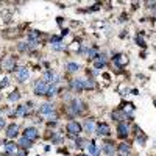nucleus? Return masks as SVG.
<instances>
[{
  "instance_id": "dca6fc26",
  "label": "nucleus",
  "mask_w": 156,
  "mask_h": 156,
  "mask_svg": "<svg viewBox=\"0 0 156 156\" xmlns=\"http://www.w3.org/2000/svg\"><path fill=\"white\" fill-rule=\"evenodd\" d=\"M56 91H58V88H56V84H55V83H52V84H50V86H47V92H45V94H47V95H48V97H53V95H55V94H56Z\"/></svg>"
},
{
  "instance_id": "7ed1b4c3",
  "label": "nucleus",
  "mask_w": 156,
  "mask_h": 156,
  "mask_svg": "<svg viewBox=\"0 0 156 156\" xmlns=\"http://www.w3.org/2000/svg\"><path fill=\"white\" fill-rule=\"evenodd\" d=\"M45 92H47V83L39 80L38 83L34 84V94L36 95H44Z\"/></svg>"
},
{
  "instance_id": "f3484780",
  "label": "nucleus",
  "mask_w": 156,
  "mask_h": 156,
  "mask_svg": "<svg viewBox=\"0 0 156 156\" xmlns=\"http://www.w3.org/2000/svg\"><path fill=\"white\" fill-rule=\"evenodd\" d=\"M66 69H67L69 72H77L78 69H80V66H78L77 63H67L66 64Z\"/></svg>"
},
{
  "instance_id": "f8f14e48",
  "label": "nucleus",
  "mask_w": 156,
  "mask_h": 156,
  "mask_svg": "<svg viewBox=\"0 0 156 156\" xmlns=\"http://www.w3.org/2000/svg\"><path fill=\"white\" fill-rule=\"evenodd\" d=\"M105 64H106V56H105V55H98V56L95 58V69L103 67Z\"/></svg>"
},
{
  "instance_id": "2f4dec72",
  "label": "nucleus",
  "mask_w": 156,
  "mask_h": 156,
  "mask_svg": "<svg viewBox=\"0 0 156 156\" xmlns=\"http://www.w3.org/2000/svg\"><path fill=\"white\" fill-rule=\"evenodd\" d=\"M5 126V120H3V119H0V128H3Z\"/></svg>"
},
{
  "instance_id": "f257e3e1",
  "label": "nucleus",
  "mask_w": 156,
  "mask_h": 156,
  "mask_svg": "<svg viewBox=\"0 0 156 156\" xmlns=\"http://www.w3.org/2000/svg\"><path fill=\"white\" fill-rule=\"evenodd\" d=\"M67 131L70 133V134H80L81 133V125L75 120H70L67 123Z\"/></svg>"
},
{
  "instance_id": "c85d7f7f",
  "label": "nucleus",
  "mask_w": 156,
  "mask_h": 156,
  "mask_svg": "<svg viewBox=\"0 0 156 156\" xmlns=\"http://www.w3.org/2000/svg\"><path fill=\"white\" fill-rule=\"evenodd\" d=\"M17 47H19V50H25V48H28V45H27L25 42H19V45H17Z\"/></svg>"
},
{
  "instance_id": "6ab92c4d",
  "label": "nucleus",
  "mask_w": 156,
  "mask_h": 156,
  "mask_svg": "<svg viewBox=\"0 0 156 156\" xmlns=\"http://www.w3.org/2000/svg\"><path fill=\"white\" fill-rule=\"evenodd\" d=\"M19 144L24 147V148H30V147H31V141L27 139V137H22V139H19Z\"/></svg>"
},
{
  "instance_id": "a878e982",
  "label": "nucleus",
  "mask_w": 156,
  "mask_h": 156,
  "mask_svg": "<svg viewBox=\"0 0 156 156\" xmlns=\"http://www.w3.org/2000/svg\"><path fill=\"white\" fill-rule=\"evenodd\" d=\"M136 42L139 44V45H142V47L145 45V42H144V38H142V36H139V34L136 36Z\"/></svg>"
},
{
  "instance_id": "4468645a",
  "label": "nucleus",
  "mask_w": 156,
  "mask_h": 156,
  "mask_svg": "<svg viewBox=\"0 0 156 156\" xmlns=\"http://www.w3.org/2000/svg\"><path fill=\"white\" fill-rule=\"evenodd\" d=\"M72 88L75 89V91H81V89L84 88L83 80H78V78H77V80H73V81H72Z\"/></svg>"
},
{
  "instance_id": "0eeeda50",
  "label": "nucleus",
  "mask_w": 156,
  "mask_h": 156,
  "mask_svg": "<svg viewBox=\"0 0 156 156\" xmlns=\"http://www.w3.org/2000/svg\"><path fill=\"white\" fill-rule=\"evenodd\" d=\"M24 137H27V139H30V141H34L36 137H38V130H36V128H27L24 131Z\"/></svg>"
},
{
  "instance_id": "1a4fd4ad",
  "label": "nucleus",
  "mask_w": 156,
  "mask_h": 156,
  "mask_svg": "<svg viewBox=\"0 0 156 156\" xmlns=\"http://www.w3.org/2000/svg\"><path fill=\"white\" fill-rule=\"evenodd\" d=\"M70 111H72L73 114L81 112V111H83V103H81L80 100H73V102H72V106H70Z\"/></svg>"
},
{
  "instance_id": "4be33fe9",
  "label": "nucleus",
  "mask_w": 156,
  "mask_h": 156,
  "mask_svg": "<svg viewBox=\"0 0 156 156\" xmlns=\"http://www.w3.org/2000/svg\"><path fill=\"white\" fill-rule=\"evenodd\" d=\"M8 98H10L11 102H16V100H19V98H20V94L17 92V91H14V92H11V94H10V97H8Z\"/></svg>"
},
{
  "instance_id": "ddd939ff",
  "label": "nucleus",
  "mask_w": 156,
  "mask_h": 156,
  "mask_svg": "<svg viewBox=\"0 0 156 156\" xmlns=\"http://www.w3.org/2000/svg\"><path fill=\"white\" fill-rule=\"evenodd\" d=\"M84 130L88 131V133H91V131H95V123H94L92 119H88V120L84 122Z\"/></svg>"
},
{
  "instance_id": "6e6552de",
  "label": "nucleus",
  "mask_w": 156,
  "mask_h": 156,
  "mask_svg": "<svg viewBox=\"0 0 156 156\" xmlns=\"http://www.w3.org/2000/svg\"><path fill=\"white\" fill-rule=\"evenodd\" d=\"M17 131H19L17 123H11V125L8 126V130H6V136L8 137H16L17 136Z\"/></svg>"
},
{
  "instance_id": "393cba45",
  "label": "nucleus",
  "mask_w": 156,
  "mask_h": 156,
  "mask_svg": "<svg viewBox=\"0 0 156 156\" xmlns=\"http://www.w3.org/2000/svg\"><path fill=\"white\" fill-rule=\"evenodd\" d=\"M88 55L91 58H97V48H89L88 50Z\"/></svg>"
},
{
  "instance_id": "c756f323",
  "label": "nucleus",
  "mask_w": 156,
  "mask_h": 156,
  "mask_svg": "<svg viewBox=\"0 0 156 156\" xmlns=\"http://www.w3.org/2000/svg\"><path fill=\"white\" fill-rule=\"evenodd\" d=\"M16 156H27V153H25V150H19Z\"/></svg>"
},
{
  "instance_id": "423d86ee",
  "label": "nucleus",
  "mask_w": 156,
  "mask_h": 156,
  "mask_svg": "<svg viewBox=\"0 0 156 156\" xmlns=\"http://www.w3.org/2000/svg\"><path fill=\"white\" fill-rule=\"evenodd\" d=\"M95 133H97V136H108L111 131H109V126L106 123H100V125L95 128Z\"/></svg>"
},
{
  "instance_id": "39448f33",
  "label": "nucleus",
  "mask_w": 156,
  "mask_h": 156,
  "mask_svg": "<svg viewBox=\"0 0 156 156\" xmlns=\"http://www.w3.org/2000/svg\"><path fill=\"white\" fill-rule=\"evenodd\" d=\"M117 134H119V137H126L128 136V133H130V128H128V123H125V122H120L119 123V126H117Z\"/></svg>"
},
{
  "instance_id": "2eb2a0df",
  "label": "nucleus",
  "mask_w": 156,
  "mask_h": 156,
  "mask_svg": "<svg viewBox=\"0 0 156 156\" xmlns=\"http://www.w3.org/2000/svg\"><path fill=\"white\" fill-rule=\"evenodd\" d=\"M119 151H120V153H122L123 156H128V153H130V145L123 142V144L119 145Z\"/></svg>"
},
{
  "instance_id": "5701e85b",
  "label": "nucleus",
  "mask_w": 156,
  "mask_h": 156,
  "mask_svg": "<svg viewBox=\"0 0 156 156\" xmlns=\"http://www.w3.org/2000/svg\"><path fill=\"white\" fill-rule=\"evenodd\" d=\"M83 84H84V88H86V89H92L94 86H95L92 80H83Z\"/></svg>"
},
{
  "instance_id": "a211bd4d",
  "label": "nucleus",
  "mask_w": 156,
  "mask_h": 156,
  "mask_svg": "<svg viewBox=\"0 0 156 156\" xmlns=\"http://www.w3.org/2000/svg\"><path fill=\"white\" fill-rule=\"evenodd\" d=\"M103 151H105L108 156H112V155H114V147H112V144H106V145L103 147Z\"/></svg>"
},
{
  "instance_id": "412c9836",
  "label": "nucleus",
  "mask_w": 156,
  "mask_h": 156,
  "mask_svg": "<svg viewBox=\"0 0 156 156\" xmlns=\"http://www.w3.org/2000/svg\"><path fill=\"white\" fill-rule=\"evenodd\" d=\"M88 150H89V153L92 155V156H97L98 155V148L95 147V144H92V142H91V145L88 147Z\"/></svg>"
},
{
  "instance_id": "20e7f679",
  "label": "nucleus",
  "mask_w": 156,
  "mask_h": 156,
  "mask_svg": "<svg viewBox=\"0 0 156 156\" xmlns=\"http://www.w3.org/2000/svg\"><path fill=\"white\" fill-rule=\"evenodd\" d=\"M16 75H17V80H19V81H27V80H28V77H30V72H28V69H27V67H19Z\"/></svg>"
},
{
  "instance_id": "7c9ffc66",
  "label": "nucleus",
  "mask_w": 156,
  "mask_h": 156,
  "mask_svg": "<svg viewBox=\"0 0 156 156\" xmlns=\"http://www.w3.org/2000/svg\"><path fill=\"white\" fill-rule=\"evenodd\" d=\"M83 142H84L83 139H77V145L78 147H83Z\"/></svg>"
},
{
  "instance_id": "bb28decb",
  "label": "nucleus",
  "mask_w": 156,
  "mask_h": 156,
  "mask_svg": "<svg viewBox=\"0 0 156 156\" xmlns=\"http://www.w3.org/2000/svg\"><path fill=\"white\" fill-rule=\"evenodd\" d=\"M8 86V78H3V80H0V89L6 88Z\"/></svg>"
},
{
  "instance_id": "b1692460",
  "label": "nucleus",
  "mask_w": 156,
  "mask_h": 156,
  "mask_svg": "<svg viewBox=\"0 0 156 156\" xmlns=\"http://www.w3.org/2000/svg\"><path fill=\"white\" fill-rule=\"evenodd\" d=\"M27 109H28L27 106H19V108H17V111H16V114H17V116H25Z\"/></svg>"
},
{
  "instance_id": "9b49d317",
  "label": "nucleus",
  "mask_w": 156,
  "mask_h": 156,
  "mask_svg": "<svg viewBox=\"0 0 156 156\" xmlns=\"http://www.w3.org/2000/svg\"><path fill=\"white\" fill-rule=\"evenodd\" d=\"M56 80H58V77L55 75V73H53L52 70H47V72H44L42 81H52V83H56Z\"/></svg>"
},
{
  "instance_id": "473e14b6",
  "label": "nucleus",
  "mask_w": 156,
  "mask_h": 156,
  "mask_svg": "<svg viewBox=\"0 0 156 156\" xmlns=\"http://www.w3.org/2000/svg\"><path fill=\"white\" fill-rule=\"evenodd\" d=\"M155 103H156V100H155Z\"/></svg>"
},
{
  "instance_id": "f03ea898",
  "label": "nucleus",
  "mask_w": 156,
  "mask_h": 156,
  "mask_svg": "<svg viewBox=\"0 0 156 156\" xmlns=\"http://www.w3.org/2000/svg\"><path fill=\"white\" fill-rule=\"evenodd\" d=\"M2 67L5 69V70H8V72L14 70V69H16V59L13 58V56H8L6 59H3V64H2Z\"/></svg>"
},
{
  "instance_id": "cd10ccee",
  "label": "nucleus",
  "mask_w": 156,
  "mask_h": 156,
  "mask_svg": "<svg viewBox=\"0 0 156 156\" xmlns=\"http://www.w3.org/2000/svg\"><path fill=\"white\" fill-rule=\"evenodd\" d=\"M137 142H139L141 145L145 144V136H137Z\"/></svg>"
},
{
  "instance_id": "9d476101",
  "label": "nucleus",
  "mask_w": 156,
  "mask_h": 156,
  "mask_svg": "<svg viewBox=\"0 0 156 156\" xmlns=\"http://www.w3.org/2000/svg\"><path fill=\"white\" fill-rule=\"evenodd\" d=\"M39 111H41V114H44V116H52L53 114V106L50 103H44Z\"/></svg>"
},
{
  "instance_id": "aec40b11",
  "label": "nucleus",
  "mask_w": 156,
  "mask_h": 156,
  "mask_svg": "<svg viewBox=\"0 0 156 156\" xmlns=\"http://www.w3.org/2000/svg\"><path fill=\"white\" fill-rule=\"evenodd\" d=\"M5 150H6V153H8V155H13V153L16 151L14 144H13V142H8V144L5 145Z\"/></svg>"
}]
</instances>
